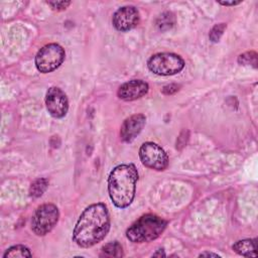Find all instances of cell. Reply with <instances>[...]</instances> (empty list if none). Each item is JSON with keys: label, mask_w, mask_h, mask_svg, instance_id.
Masks as SVG:
<instances>
[{"label": "cell", "mask_w": 258, "mask_h": 258, "mask_svg": "<svg viewBox=\"0 0 258 258\" xmlns=\"http://www.w3.org/2000/svg\"><path fill=\"white\" fill-rule=\"evenodd\" d=\"M53 10H63L66 9L70 4H71V1H54V2H46Z\"/></svg>", "instance_id": "obj_19"}, {"label": "cell", "mask_w": 258, "mask_h": 258, "mask_svg": "<svg viewBox=\"0 0 258 258\" xmlns=\"http://www.w3.org/2000/svg\"><path fill=\"white\" fill-rule=\"evenodd\" d=\"M110 230V216L107 207L94 204L84 210L74 232L73 241L82 248H89L101 242Z\"/></svg>", "instance_id": "obj_1"}, {"label": "cell", "mask_w": 258, "mask_h": 258, "mask_svg": "<svg viewBox=\"0 0 258 258\" xmlns=\"http://www.w3.org/2000/svg\"><path fill=\"white\" fill-rule=\"evenodd\" d=\"M102 253L101 256H106V257H122L123 256V251H122V246L117 242H110L102 247Z\"/></svg>", "instance_id": "obj_15"}, {"label": "cell", "mask_w": 258, "mask_h": 258, "mask_svg": "<svg viewBox=\"0 0 258 258\" xmlns=\"http://www.w3.org/2000/svg\"><path fill=\"white\" fill-rule=\"evenodd\" d=\"M139 157L143 165L155 170H164L168 165L166 152L156 143L145 142L139 149Z\"/></svg>", "instance_id": "obj_7"}, {"label": "cell", "mask_w": 258, "mask_h": 258, "mask_svg": "<svg viewBox=\"0 0 258 258\" xmlns=\"http://www.w3.org/2000/svg\"><path fill=\"white\" fill-rule=\"evenodd\" d=\"M175 23V17L173 15V13L166 11L161 13L157 19H156V27L160 30V31H166L168 29H170Z\"/></svg>", "instance_id": "obj_13"}, {"label": "cell", "mask_w": 258, "mask_h": 258, "mask_svg": "<svg viewBox=\"0 0 258 258\" xmlns=\"http://www.w3.org/2000/svg\"><path fill=\"white\" fill-rule=\"evenodd\" d=\"M138 172L134 164L117 165L108 177V192L113 204L119 209L131 205L135 197Z\"/></svg>", "instance_id": "obj_2"}, {"label": "cell", "mask_w": 258, "mask_h": 258, "mask_svg": "<svg viewBox=\"0 0 258 258\" xmlns=\"http://www.w3.org/2000/svg\"><path fill=\"white\" fill-rule=\"evenodd\" d=\"M112 22L119 31L130 30L139 23V12L134 6H123L113 14Z\"/></svg>", "instance_id": "obj_9"}, {"label": "cell", "mask_w": 258, "mask_h": 258, "mask_svg": "<svg viewBox=\"0 0 258 258\" xmlns=\"http://www.w3.org/2000/svg\"><path fill=\"white\" fill-rule=\"evenodd\" d=\"M219 4L221 5H225V6H234V5H237V4H240L241 1H232V2H227V1H218Z\"/></svg>", "instance_id": "obj_21"}, {"label": "cell", "mask_w": 258, "mask_h": 258, "mask_svg": "<svg viewBox=\"0 0 258 258\" xmlns=\"http://www.w3.org/2000/svg\"><path fill=\"white\" fill-rule=\"evenodd\" d=\"M147 67L157 76H172L183 69L184 60L175 53L160 52L148 59Z\"/></svg>", "instance_id": "obj_5"}, {"label": "cell", "mask_w": 258, "mask_h": 258, "mask_svg": "<svg viewBox=\"0 0 258 258\" xmlns=\"http://www.w3.org/2000/svg\"><path fill=\"white\" fill-rule=\"evenodd\" d=\"M178 88H179V86H177V85H175V84L167 85V86L163 87L162 93H163L164 95H172V94H174L175 92L178 91Z\"/></svg>", "instance_id": "obj_20"}, {"label": "cell", "mask_w": 258, "mask_h": 258, "mask_svg": "<svg viewBox=\"0 0 258 258\" xmlns=\"http://www.w3.org/2000/svg\"><path fill=\"white\" fill-rule=\"evenodd\" d=\"M233 250L239 255L245 257H256L257 256V240L256 239H245L237 241L233 245Z\"/></svg>", "instance_id": "obj_12"}, {"label": "cell", "mask_w": 258, "mask_h": 258, "mask_svg": "<svg viewBox=\"0 0 258 258\" xmlns=\"http://www.w3.org/2000/svg\"><path fill=\"white\" fill-rule=\"evenodd\" d=\"M148 84L142 80H132L124 83L118 89L117 95L121 100L134 101L147 94Z\"/></svg>", "instance_id": "obj_11"}, {"label": "cell", "mask_w": 258, "mask_h": 258, "mask_svg": "<svg viewBox=\"0 0 258 258\" xmlns=\"http://www.w3.org/2000/svg\"><path fill=\"white\" fill-rule=\"evenodd\" d=\"M153 256H165V254L163 253V250H162V249H159L156 253L153 254Z\"/></svg>", "instance_id": "obj_22"}, {"label": "cell", "mask_w": 258, "mask_h": 258, "mask_svg": "<svg viewBox=\"0 0 258 258\" xmlns=\"http://www.w3.org/2000/svg\"><path fill=\"white\" fill-rule=\"evenodd\" d=\"M32 254L29 249L23 245L12 246L6 250L3 257L4 258H17V257H31Z\"/></svg>", "instance_id": "obj_14"}, {"label": "cell", "mask_w": 258, "mask_h": 258, "mask_svg": "<svg viewBox=\"0 0 258 258\" xmlns=\"http://www.w3.org/2000/svg\"><path fill=\"white\" fill-rule=\"evenodd\" d=\"M45 105L48 113L53 118H62L69 110L67 95L57 87H50L45 95Z\"/></svg>", "instance_id": "obj_8"}, {"label": "cell", "mask_w": 258, "mask_h": 258, "mask_svg": "<svg viewBox=\"0 0 258 258\" xmlns=\"http://www.w3.org/2000/svg\"><path fill=\"white\" fill-rule=\"evenodd\" d=\"M59 212L53 204H43L34 212L31 219V230L37 236L48 234L56 225Z\"/></svg>", "instance_id": "obj_4"}, {"label": "cell", "mask_w": 258, "mask_h": 258, "mask_svg": "<svg viewBox=\"0 0 258 258\" xmlns=\"http://www.w3.org/2000/svg\"><path fill=\"white\" fill-rule=\"evenodd\" d=\"M146 123V117L143 114H135L127 118L120 129V137L124 142L133 141L142 131Z\"/></svg>", "instance_id": "obj_10"}, {"label": "cell", "mask_w": 258, "mask_h": 258, "mask_svg": "<svg viewBox=\"0 0 258 258\" xmlns=\"http://www.w3.org/2000/svg\"><path fill=\"white\" fill-rule=\"evenodd\" d=\"M200 256H215V257H218V254H214V253H202V254H200Z\"/></svg>", "instance_id": "obj_23"}, {"label": "cell", "mask_w": 258, "mask_h": 258, "mask_svg": "<svg viewBox=\"0 0 258 258\" xmlns=\"http://www.w3.org/2000/svg\"><path fill=\"white\" fill-rule=\"evenodd\" d=\"M238 62L244 66L252 64L254 68L257 67V54L254 51H248L240 54L238 57Z\"/></svg>", "instance_id": "obj_17"}, {"label": "cell", "mask_w": 258, "mask_h": 258, "mask_svg": "<svg viewBox=\"0 0 258 258\" xmlns=\"http://www.w3.org/2000/svg\"><path fill=\"white\" fill-rule=\"evenodd\" d=\"M167 222L162 218L146 214L135 221L126 231V237L133 243H147L157 239L165 230Z\"/></svg>", "instance_id": "obj_3"}, {"label": "cell", "mask_w": 258, "mask_h": 258, "mask_svg": "<svg viewBox=\"0 0 258 258\" xmlns=\"http://www.w3.org/2000/svg\"><path fill=\"white\" fill-rule=\"evenodd\" d=\"M64 49L57 43H49L41 47L35 55V67L43 74L56 70L63 61Z\"/></svg>", "instance_id": "obj_6"}, {"label": "cell", "mask_w": 258, "mask_h": 258, "mask_svg": "<svg viewBox=\"0 0 258 258\" xmlns=\"http://www.w3.org/2000/svg\"><path fill=\"white\" fill-rule=\"evenodd\" d=\"M48 185V180L46 178H37L35 179L29 188V195L32 198H39L46 190Z\"/></svg>", "instance_id": "obj_16"}, {"label": "cell", "mask_w": 258, "mask_h": 258, "mask_svg": "<svg viewBox=\"0 0 258 258\" xmlns=\"http://www.w3.org/2000/svg\"><path fill=\"white\" fill-rule=\"evenodd\" d=\"M227 25L225 23H220V24H216L212 30L210 31V39L213 42H218L221 38V36L223 35L225 29H226Z\"/></svg>", "instance_id": "obj_18"}]
</instances>
